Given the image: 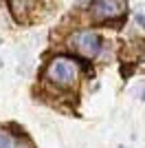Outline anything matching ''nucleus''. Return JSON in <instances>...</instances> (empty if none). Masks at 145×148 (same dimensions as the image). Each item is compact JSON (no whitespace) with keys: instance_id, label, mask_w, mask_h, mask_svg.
Returning <instances> with one entry per match:
<instances>
[{"instance_id":"nucleus-3","label":"nucleus","mask_w":145,"mask_h":148,"mask_svg":"<svg viewBox=\"0 0 145 148\" xmlns=\"http://www.w3.org/2000/svg\"><path fill=\"white\" fill-rule=\"evenodd\" d=\"M127 13V0H92L90 16L95 22H112Z\"/></svg>"},{"instance_id":"nucleus-2","label":"nucleus","mask_w":145,"mask_h":148,"mask_svg":"<svg viewBox=\"0 0 145 148\" xmlns=\"http://www.w3.org/2000/svg\"><path fill=\"white\" fill-rule=\"evenodd\" d=\"M70 49L84 60H97L103 51V40L95 29H79L70 36Z\"/></svg>"},{"instance_id":"nucleus-1","label":"nucleus","mask_w":145,"mask_h":148,"mask_svg":"<svg viewBox=\"0 0 145 148\" xmlns=\"http://www.w3.org/2000/svg\"><path fill=\"white\" fill-rule=\"evenodd\" d=\"M44 84H48L55 91L70 93L79 86L81 80V62L72 56H55L46 62L42 71Z\"/></svg>"},{"instance_id":"nucleus-5","label":"nucleus","mask_w":145,"mask_h":148,"mask_svg":"<svg viewBox=\"0 0 145 148\" xmlns=\"http://www.w3.org/2000/svg\"><path fill=\"white\" fill-rule=\"evenodd\" d=\"M18 137L16 133L7 128V126H0V148H16L18 146Z\"/></svg>"},{"instance_id":"nucleus-7","label":"nucleus","mask_w":145,"mask_h":148,"mask_svg":"<svg viewBox=\"0 0 145 148\" xmlns=\"http://www.w3.org/2000/svg\"><path fill=\"white\" fill-rule=\"evenodd\" d=\"M141 99H145V93H143V95H141Z\"/></svg>"},{"instance_id":"nucleus-8","label":"nucleus","mask_w":145,"mask_h":148,"mask_svg":"<svg viewBox=\"0 0 145 148\" xmlns=\"http://www.w3.org/2000/svg\"><path fill=\"white\" fill-rule=\"evenodd\" d=\"M119 148H125V146H119Z\"/></svg>"},{"instance_id":"nucleus-4","label":"nucleus","mask_w":145,"mask_h":148,"mask_svg":"<svg viewBox=\"0 0 145 148\" xmlns=\"http://www.w3.org/2000/svg\"><path fill=\"white\" fill-rule=\"evenodd\" d=\"M7 5H9V9H11L13 18L20 22V20H26L31 13L35 11L37 0H7Z\"/></svg>"},{"instance_id":"nucleus-6","label":"nucleus","mask_w":145,"mask_h":148,"mask_svg":"<svg viewBox=\"0 0 145 148\" xmlns=\"http://www.w3.org/2000/svg\"><path fill=\"white\" fill-rule=\"evenodd\" d=\"M16 148H33V144H31L29 137L20 135V137H18V146H16Z\"/></svg>"}]
</instances>
